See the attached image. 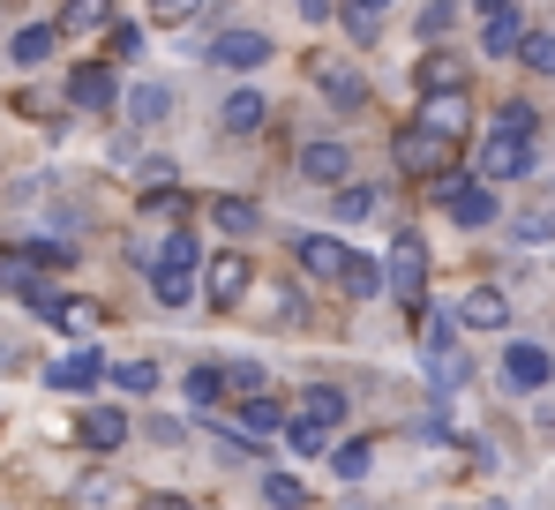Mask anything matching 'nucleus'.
I'll list each match as a JSON object with an SVG mask.
<instances>
[{"instance_id": "1", "label": "nucleus", "mask_w": 555, "mask_h": 510, "mask_svg": "<svg viewBox=\"0 0 555 510\" xmlns=\"http://www.w3.org/2000/svg\"><path fill=\"white\" fill-rule=\"evenodd\" d=\"M451 158H459V143H443V136L421 128V120H405V128L390 136V166L405 173V180H428V188H436V180L451 173Z\"/></svg>"}, {"instance_id": "2", "label": "nucleus", "mask_w": 555, "mask_h": 510, "mask_svg": "<svg viewBox=\"0 0 555 510\" xmlns=\"http://www.w3.org/2000/svg\"><path fill=\"white\" fill-rule=\"evenodd\" d=\"M248 293H256L248 248H218L210 263H203V301H210V308H248Z\"/></svg>"}, {"instance_id": "3", "label": "nucleus", "mask_w": 555, "mask_h": 510, "mask_svg": "<svg viewBox=\"0 0 555 510\" xmlns=\"http://www.w3.org/2000/svg\"><path fill=\"white\" fill-rule=\"evenodd\" d=\"M436 203L451 211V226H465V233H488L503 211H495V188L488 180H459V173H443L436 180Z\"/></svg>"}, {"instance_id": "4", "label": "nucleus", "mask_w": 555, "mask_h": 510, "mask_svg": "<svg viewBox=\"0 0 555 510\" xmlns=\"http://www.w3.org/2000/svg\"><path fill=\"white\" fill-rule=\"evenodd\" d=\"M383 278H390V301L421 308V301H428V241H421V233H398V241H390V270H383Z\"/></svg>"}, {"instance_id": "5", "label": "nucleus", "mask_w": 555, "mask_h": 510, "mask_svg": "<svg viewBox=\"0 0 555 510\" xmlns=\"http://www.w3.org/2000/svg\"><path fill=\"white\" fill-rule=\"evenodd\" d=\"M293 263H300L315 285H346L353 248H346V241H331V233H300V241H293Z\"/></svg>"}, {"instance_id": "6", "label": "nucleus", "mask_w": 555, "mask_h": 510, "mask_svg": "<svg viewBox=\"0 0 555 510\" xmlns=\"http://www.w3.org/2000/svg\"><path fill=\"white\" fill-rule=\"evenodd\" d=\"M113 360H98L91 345H76V353H61V360H46V391H68V398H83L98 391V375H105Z\"/></svg>"}, {"instance_id": "7", "label": "nucleus", "mask_w": 555, "mask_h": 510, "mask_svg": "<svg viewBox=\"0 0 555 510\" xmlns=\"http://www.w3.org/2000/svg\"><path fill=\"white\" fill-rule=\"evenodd\" d=\"M263 61H271V38H263V30H218V38H210V68L248 76V68H263Z\"/></svg>"}, {"instance_id": "8", "label": "nucleus", "mask_w": 555, "mask_h": 510, "mask_svg": "<svg viewBox=\"0 0 555 510\" xmlns=\"http://www.w3.org/2000/svg\"><path fill=\"white\" fill-rule=\"evenodd\" d=\"M0 293H15V301L38 308V301L53 293V285H46V263H38L30 248H0Z\"/></svg>"}, {"instance_id": "9", "label": "nucleus", "mask_w": 555, "mask_h": 510, "mask_svg": "<svg viewBox=\"0 0 555 510\" xmlns=\"http://www.w3.org/2000/svg\"><path fill=\"white\" fill-rule=\"evenodd\" d=\"M503 383L511 391H541V383H555V360L533 339H511L503 345Z\"/></svg>"}, {"instance_id": "10", "label": "nucleus", "mask_w": 555, "mask_h": 510, "mask_svg": "<svg viewBox=\"0 0 555 510\" xmlns=\"http://www.w3.org/2000/svg\"><path fill=\"white\" fill-rule=\"evenodd\" d=\"M315 90H323L338 113H361V105H369V76H361L353 61H315Z\"/></svg>"}, {"instance_id": "11", "label": "nucleus", "mask_w": 555, "mask_h": 510, "mask_svg": "<svg viewBox=\"0 0 555 510\" xmlns=\"http://www.w3.org/2000/svg\"><path fill=\"white\" fill-rule=\"evenodd\" d=\"M421 128H436L443 143H459L465 128H473V105H465V90H428V98H421Z\"/></svg>"}, {"instance_id": "12", "label": "nucleus", "mask_w": 555, "mask_h": 510, "mask_svg": "<svg viewBox=\"0 0 555 510\" xmlns=\"http://www.w3.org/2000/svg\"><path fill=\"white\" fill-rule=\"evenodd\" d=\"M300 180L346 188V180H353V151H346V143H300Z\"/></svg>"}, {"instance_id": "13", "label": "nucleus", "mask_w": 555, "mask_h": 510, "mask_svg": "<svg viewBox=\"0 0 555 510\" xmlns=\"http://www.w3.org/2000/svg\"><path fill=\"white\" fill-rule=\"evenodd\" d=\"M68 510H128V481L98 466L83 481H68Z\"/></svg>"}, {"instance_id": "14", "label": "nucleus", "mask_w": 555, "mask_h": 510, "mask_svg": "<svg viewBox=\"0 0 555 510\" xmlns=\"http://www.w3.org/2000/svg\"><path fill=\"white\" fill-rule=\"evenodd\" d=\"M473 166H480V180H518V173L533 166V143H518V136H488Z\"/></svg>"}, {"instance_id": "15", "label": "nucleus", "mask_w": 555, "mask_h": 510, "mask_svg": "<svg viewBox=\"0 0 555 510\" xmlns=\"http://www.w3.org/2000/svg\"><path fill=\"white\" fill-rule=\"evenodd\" d=\"M76 443L98 450V458H105V450H120V443H128V413H120V406H91V413L76 421Z\"/></svg>"}, {"instance_id": "16", "label": "nucleus", "mask_w": 555, "mask_h": 510, "mask_svg": "<svg viewBox=\"0 0 555 510\" xmlns=\"http://www.w3.org/2000/svg\"><path fill=\"white\" fill-rule=\"evenodd\" d=\"M459 323L465 331H511V301H503L495 285H473L459 301Z\"/></svg>"}, {"instance_id": "17", "label": "nucleus", "mask_w": 555, "mask_h": 510, "mask_svg": "<svg viewBox=\"0 0 555 510\" xmlns=\"http://www.w3.org/2000/svg\"><path fill=\"white\" fill-rule=\"evenodd\" d=\"M68 105H83V113H113V105H120L113 68H76V76H68Z\"/></svg>"}, {"instance_id": "18", "label": "nucleus", "mask_w": 555, "mask_h": 510, "mask_svg": "<svg viewBox=\"0 0 555 510\" xmlns=\"http://www.w3.org/2000/svg\"><path fill=\"white\" fill-rule=\"evenodd\" d=\"M346 413H353V398H346L338 383H308V391H300V421H315V428H338Z\"/></svg>"}, {"instance_id": "19", "label": "nucleus", "mask_w": 555, "mask_h": 510, "mask_svg": "<svg viewBox=\"0 0 555 510\" xmlns=\"http://www.w3.org/2000/svg\"><path fill=\"white\" fill-rule=\"evenodd\" d=\"M263 120H271V105H263L256 90H233V98L218 105V128H225V136H256Z\"/></svg>"}, {"instance_id": "20", "label": "nucleus", "mask_w": 555, "mask_h": 510, "mask_svg": "<svg viewBox=\"0 0 555 510\" xmlns=\"http://www.w3.org/2000/svg\"><path fill=\"white\" fill-rule=\"evenodd\" d=\"M53 30H68V38H91V30H113V0H68Z\"/></svg>"}, {"instance_id": "21", "label": "nucleus", "mask_w": 555, "mask_h": 510, "mask_svg": "<svg viewBox=\"0 0 555 510\" xmlns=\"http://www.w3.org/2000/svg\"><path fill=\"white\" fill-rule=\"evenodd\" d=\"M233 428H241L248 443H263V435H285L293 421H285V406H278V398H248V406H241V421H233Z\"/></svg>"}, {"instance_id": "22", "label": "nucleus", "mask_w": 555, "mask_h": 510, "mask_svg": "<svg viewBox=\"0 0 555 510\" xmlns=\"http://www.w3.org/2000/svg\"><path fill=\"white\" fill-rule=\"evenodd\" d=\"M480 53H488V61L526 53V23H518V15H488V23H480Z\"/></svg>"}, {"instance_id": "23", "label": "nucleus", "mask_w": 555, "mask_h": 510, "mask_svg": "<svg viewBox=\"0 0 555 510\" xmlns=\"http://www.w3.org/2000/svg\"><path fill=\"white\" fill-rule=\"evenodd\" d=\"M210 226H218L225 241H248V233H256V203H248V195H218V203H210Z\"/></svg>"}, {"instance_id": "24", "label": "nucleus", "mask_w": 555, "mask_h": 510, "mask_svg": "<svg viewBox=\"0 0 555 510\" xmlns=\"http://www.w3.org/2000/svg\"><path fill=\"white\" fill-rule=\"evenodd\" d=\"M120 105H128V120H135V128H151V120H166V113H173V90H166V84H135Z\"/></svg>"}, {"instance_id": "25", "label": "nucleus", "mask_w": 555, "mask_h": 510, "mask_svg": "<svg viewBox=\"0 0 555 510\" xmlns=\"http://www.w3.org/2000/svg\"><path fill=\"white\" fill-rule=\"evenodd\" d=\"M53 46H61V30L53 23H30V30H15V68H38V61H53Z\"/></svg>"}, {"instance_id": "26", "label": "nucleus", "mask_w": 555, "mask_h": 510, "mask_svg": "<svg viewBox=\"0 0 555 510\" xmlns=\"http://www.w3.org/2000/svg\"><path fill=\"white\" fill-rule=\"evenodd\" d=\"M428 90H465V61H459V53L436 46V53L421 61V98H428Z\"/></svg>"}, {"instance_id": "27", "label": "nucleus", "mask_w": 555, "mask_h": 510, "mask_svg": "<svg viewBox=\"0 0 555 510\" xmlns=\"http://www.w3.org/2000/svg\"><path fill=\"white\" fill-rule=\"evenodd\" d=\"M181 391H188V406H218V398H225V368H218V360H195Z\"/></svg>"}, {"instance_id": "28", "label": "nucleus", "mask_w": 555, "mask_h": 510, "mask_svg": "<svg viewBox=\"0 0 555 510\" xmlns=\"http://www.w3.org/2000/svg\"><path fill=\"white\" fill-rule=\"evenodd\" d=\"M256 316H263L271 331H293V323H300V293H293V285H263V308H256Z\"/></svg>"}, {"instance_id": "29", "label": "nucleus", "mask_w": 555, "mask_h": 510, "mask_svg": "<svg viewBox=\"0 0 555 510\" xmlns=\"http://www.w3.org/2000/svg\"><path fill=\"white\" fill-rule=\"evenodd\" d=\"M105 375H113L128 398H151V391H158V360H113Z\"/></svg>"}, {"instance_id": "30", "label": "nucleus", "mask_w": 555, "mask_h": 510, "mask_svg": "<svg viewBox=\"0 0 555 510\" xmlns=\"http://www.w3.org/2000/svg\"><path fill=\"white\" fill-rule=\"evenodd\" d=\"M151 293H158V308H188L195 301V270H151Z\"/></svg>"}, {"instance_id": "31", "label": "nucleus", "mask_w": 555, "mask_h": 510, "mask_svg": "<svg viewBox=\"0 0 555 510\" xmlns=\"http://www.w3.org/2000/svg\"><path fill=\"white\" fill-rule=\"evenodd\" d=\"M533 128H541V113H533V105H518V98L488 120V136H518V143H533Z\"/></svg>"}, {"instance_id": "32", "label": "nucleus", "mask_w": 555, "mask_h": 510, "mask_svg": "<svg viewBox=\"0 0 555 510\" xmlns=\"http://www.w3.org/2000/svg\"><path fill=\"white\" fill-rule=\"evenodd\" d=\"M225 391L248 406V398H263V360H225Z\"/></svg>"}, {"instance_id": "33", "label": "nucleus", "mask_w": 555, "mask_h": 510, "mask_svg": "<svg viewBox=\"0 0 555 510\" xmlns=\"http://www.w3.org/2000/svg\"><path fill=\"white\" fill-rule=\"evenodd\" d=\"M383 8H390V0H346L338 15H346V30H353V38L369 46V38H375V23H383Z\"/></svg>"}, {"instance_id": "34", "label": "nucleus", "mask_w": 555, "mask_h": 510, "mask_svg": "<svg viewBox=\"0 0 555 510\" xmlns=\"http://www.w3.org/2000/svg\"><path fill=\"white\" fill-rule=\"evenodd\" d=\"M263 496H271V510H308V488L293 473H263Z\"/></svg>"}, {"instance_id": "35", "label": "nucleus", "mask_w": 555, "mask_h": 510, "mask_svg": "<svg viewBox=\"0 0 555 510\" xmlns=\"http://www.w3.org/2000/svg\"><path fill=\"white\" fill-rule=\"evenodd\" d=\"M285 443H293L300 458H323V450H331V428H315V421H300V413H293V428H285Z\"/></svg>"}, {"instance_id": "36", "label": "nucleus", "mask_w": 555, "mask_h": 510, "mask_svg": "<svg viewBox=\"0 0 555 510\" xmlns=\"http://www.w3.org/2000/svg\"><path fill=\"white\" fill-rule=\"evenodd\" d=\"M331 466H338V481H361V473L375 466V443H338V450H331Z\"/></svg>"}, {"instance_id": "37", "label": "nucleus", "mask_w": 555, "mask_h": 510, "mask_svg": "<svg viewBox=\"0 0 555 510\" xmlns=\"http://www.w3.org/2000/svg\"><path fill=\"white\" fill-rule=\"evenodd\" d=\"M526 68L533 76H555V30H526Z\"/></svg>"}, {"instance_id": "38", "label": "nucleus", "mask_w": 555, "mask_h": 510, "mask_svg": "<svg viewBox=\"0 0 555 510\" xmlns=\"http://www.w3.org/2000/svg\"><path fill=\"white\" fill-rule=\"evenodd\" d=\"M511 233H518V248H541V241L555 233V211H526V218H518Z\"/></svg>"}, {"instance_id": "39", "label": "nucleus", "mask_w": 555, "mask_h": 510, "mask_svg": "<svg viewBox=\"0 0 555 510\" xmlns=\"http://www.w3.org/2000/svg\"><path fill=\"white\" fill-rule=\"evenodd\" d=\"M23 248L38 255L46 270H61V263H76V241H53V233H46V241H23Z\"/></svg>"}, {"instance_id": "40", "label": "nucleus", "mask_w": 555, "mask_h": 510, "mask_svg": "<svg viewBox=\"0 0 555 510\" xmlns=\"http://www.w3.org/2000/svg\"><path fill=\"white\" fill-rule=\"evenodd\" d=\"M451 23H459V8H451V0H428V8H421V38H443Z\"/></svg>"}, {"instance_id": "41", "label": "nucleus", "mask_w": 555, "mask_h": 510, "mask_svg": "<svg viewBox=\"0 0 555 510\" xmlns=\"http://www.w3.org/2000/svg\"><path fill=\"white\" fill-rule=\"evenodd\" d=\"M375 203H383L375 188H338V218H369Z\"/></svg>"}, {"instance_id": "42", "label": "nucleus", "mask_w": 555, "mask_h": 510, "mask_svg": "<svg viewBox=\"0 0 555 510\" xmlns=\"http://www.w3.org/2000/svg\"><path fill=\"white\" fill-rule=\"evenodd\" d=\"M346 285H353V293H383V285H390V278H383V270H375L369 255H353V270H346Z\"/></svg>"}, {"instance_id": "43", "label": "nucleus", "mask_w": 555, "mask_h": 510, "mask_svg": "<svg viewBox=\"0 0 555 510\" xmlns=\"http://www.w3.org/2000/svg\"><path fill=\"white\" fill-rule=\"evenodd\" d=\"M135 180H143V195H166V188H173V166H166V158H143Z\"/></svg>"}, {"instance_id": "44", "label": "nucleus", "mask_w": 555, "mask_h": 510, "mask_svg": "<svg viewBox=\"0 0 555 510\" xmlns=\"http://www.w3.org/2000/svg\"><path fill=\"white\" fill-rule=\"evenodd\" d=\"M143 53V30L135 23H113V61H135Z\"/></svg>"}, {"instance_id": "45", "label": "nucleus", "mask_w": 555, "mask_h": 510, "mask_svg": "<svg viewBox=\"0 0 555 510\" xmlns=\"http://www.w3.org/2000/svg\"><path fill=\"white\" fill-rule=\"evenodd\" d=\"M143 211H158V218H181L188 195H181V188H166V195H143Z\"/></svg>"}, {"instance_id": "46", "label": "nucleus", "mask_w": 555, "mask_h": 510, "mask_svg": "<svg viewBox=\"0 0 555 510\" xmlns=\"http://www.w3.org/2000/svg\"><path fill=\"white\" fill-rule=\"evenodd\" d=\"M195 8H203V0H151V15H158V23H188Z\"/></svg>"}, {"instance_id": "47", "label": "nucleus", "mask_w": 555, "mask_h": 510, "mask_svg": "<svg viewBox=\"0 0 555 510\" xmlns=\"http://www.w3.org/2000/svg\"><path fill=\"white\" fill-rule=\"evenodd\" d=\"M135 510H203V503H188V496H143Z\"/></svg>"}, {"instance_id": "48", "label": "nucleus", "mask_w": 555, "mask_h": 510, "mask_svg": "<svg viewBox=\"0 0 555 510\" xmlns=\"http://www.w3.org/2000/svg\"><path fill=\"white\" fill-rule=\"evenodd\" d=\"M293 8H300V15H308V23H331V15H338V8H331V0H293Z\"/></svg>"}, {"instance_id": "49", "label": "nucleus", "mask_w": 555, "mask_h": 510, "mask_svg": "<svg viewBox=\"0 0 555 510\" xmlns=\"http://www.w3.org/2000/svg\"><path fill=\"white\" fill-rule=\"evenodd\" d=\"M473 15L488 23V15H518V0H473Z\"/></svg>"}, {"instance_id": "50", "label": "nucleus", "mask_w": 555, "mask_h": 510, "mask_svg": "<svg viewBox=\"0 0 555 510\" xmlns=\"http://www.w3.org/2000/svg\"><path fill=\"white\" fill-rule=\"evenodd\" d=\"M480 510H511V503H480Z\"/></svg>"}]
</instances>
